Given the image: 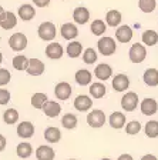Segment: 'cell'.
<instances>
[{"label": "cell", "mask_w": 158, "mask_h": 160, "mask_svg": "<svg viewBox=\"0 0 158 160\" xmlns=\"http://www.w3.org/2000/svg\"><path fill=\"white\" fill-rule=\"evenodd\" d=\"M97 47H98V52L103 56H111V54L115 53V50H117L115 40L108 36L101 37V39L98 40V43H97Z\"/></svg>", "instance_id": "cell-1"}, {"label": "cell", "mask_w": 158, "mask_h": 160, "mask_svg": "<svg viewBox=\"0 0 158 160\" xmlns=\"http://www.w3.org/2000/svg\"><path fill=\"white\" fill-rule=\"evenodd\" d=\"M37 34L41 40L44 42H51L57 34V30H56V26L51 23V22H44L39 26L37 29Z\"/></svg>", "instance_id": "cell-2"}, {"label": "cell", "mask_w": 158, "mask_h": 160, "mask_svg": "<svg viewBox=\"0 0 158 160\" xmlns=\"http://www.w3.org/2000/svg\"><path fill=\"white\" fill-rule=\"evenodd\" d=\"M128 56L132 63H141L147 57V50L141 43H134L128 52Z\"/></svg>", "instance_id": "cell-3"}, {"label": "cell", "mask_w": 158, "mask_h": 160, "mask_svg": "<svg viewBox=\"0 0 158 160\" xmlns=\"http://www.w3.org/2000/svg\"><path fill=\"white\" fill-rule=\"evenodd\" d=\"M87 123L90 127H94V129H98V127L104 126L105 123V114L103 110H91L89 114H87Z\"/></svg>", "instance_id": "cell-4"}, {"label": "cell", "mask_w": 158, "mask_h": 160, "mask_svg": "<svg viewBox=\"0 0 158 160\" xmlns=\"http://www.w3.org/2000/svg\"><path fill=\"white\" fill-rule=\"evenodd\" d=\"M138 106V96L134 92H127L121 99V107L125 112H134Z\"/></svg>", "instance_id": "cell-5"}, {"label": "cell", "mask_w": 158, "mask_h": 160, "mask_svg": "<svg viewBox=\"0 0 158 160\" xmlns=\"http://www.w3.org/2000/svg\"><path fill=\"white\" fill-rule=\"evenodd\" d=\"M9 46L14 52H22L23 49L27 47V37L23 33H14L9 39Z\"/></svg>", "instance_id": "cell-6"}, {"label": "cell", "mask_w": 158, "mask_h": 160, "mask_svg": "<svg viewBox=\"0 0 158 160\" xmlns=\"http://www.w3.org/2000/svg\"><path fill=\"white\" fill-rule=\"evenodd\" d=\"M140 110H141V113L144 114V116H152V114H155L158 112L157 100L151 99V97L144 99L141 102V104H140Z\"/></svg>", "instance_id": "cell-7"}, {"label": "cell", "mask_w": 158, "mask_h": 160, "mask_svg": "<svg viewBox=\"0 0 158 160\" xmlns=\"http://www.w3.org/2000/svg\"><path fill=\"white\" fill-rule=\"evenodd\" d=\"M71 92H73V87L67 82H60L54 87V94H56V97L59 100H67L71 96Z\"/></svg>", "instance_id": "cell-8"}, {"label": "cell", "mask_w": 158, "mask_h": 160, "mask_svg": "<svg viewBox=\"0 0 158 160\" xmlns=\"http://www.w3.org/2000/svg\"><path fill=\"white\" fill-rule=\"evenodd\" d=\"M17 24V19L14 16V13L12 12H3L0 14V27L4 30H10L13 29L14 26Z\"/></svg>", "instance_id": "cell-9"}, {"label": "cell", "mask_w": 158, "mask_h": 160, "mask_svg": "<svg viewBox=\"0 0 158 160\" xmlns=\"http://www.w3.org/2000/svg\"><path fill=\"white\" fill-rule=\"evenodd\" d=\"M93 106V100L87 94H79L74 100V107L79 112H89Z\"/></svg>", "instance_id": "cell-10"}, {"label": "cell", "mask_w": 158, "mask_h": 160, "mask_svg": "<svg viewBox=\"0 0 158 160\" xmlns=\"http://www.w3.org/2000/svg\"><path fill=\"white\" fill-rule=\"evenodd\" d=\"M26 70L30 76H40L44 72V63L40 59H29V66Z\"/></svg>", "instance_id": "cell-11"}, {"label": "cell", "mask_w": 158, "mask_h": 160, "mask_svg": "<svg viewBox=\"0 0 158 160\" xmlns=\"http://www.w3.org/2000/svg\"><path fill=\"white\" fill-rule=\"evenodd\" d=\"M34 134V124L31 122H22L17 126V136L22 139H30Z\"/></svg>", "instance_id": "cell-12"}, {"label": "cell", "mask_w": 158, "mask_h": 160, "mask_svg": "<svg viewBox=\"0 0 158 160\" xmlns=\"http://www.w3.org/2000/svg\"><path fill=\"white\" fill-rule=\"evenodd\" d=\"M41 110L44 112V114L47 117H57L61 113V106L57 102H54V100H47Z\"/></svg>", "instance_id": "cell-13"}, {"label": "cell", "mask_w": 158, "mask_h": 160, "mask_svg": "<svg viewBox=\"0 0 158 160\" xmlns=\"http://www.w3.org/2000/svg\"><path fill=\"white\" fill-rule=\"evenodd\" d=\"M60 33H61L63 39L66 40H74L79 36V29H77L76 24L73 23H64L60 29Z\"/></svg>", "instance_id": "cell-14"}, {"label": "cell", "mask_w": 158, "mask_h": 160, "mask_svg": "<svg viewBox=\"0 0 158 160\" xmlns=\"http://www.w3.org/2000/svg\"><path fill=\"white\" fill-rule=\"evenodd\" d=\"M111 74H113V69L107 63H101L98 66H96V69H94V76L98 80H104L105 82V80H108L111 77Z\"/></svg>", "instance_id": "cell-15"}, {"label": "cell", "mask_w": 158, "mask_h": 160, "mask_svg": "<svg viewBox=\"0 0 158 160\" xmlns=\"http://www.w3.org/2000/svg\"><path fill=\"white\" fill-rule=\"evenodd\" d=\"M115 39L118 40L120 43H128L132 39V29L130 26H120L115 32Z\"/></svg>", "instance_id": "cell-16"}, {"label": "cell", "mask_w": 158, "mask_h": 160, "mask_svg": "<svg viewBox=\"0 0 158 160\" xmlns=\"http://www.w3.org/2000/svg\"><path fill=\"white\" fill-rule=\"evenodd\" d=\"M113 87L117 92H124L130 87V79L125 74H117L113 77Z\"/></svg>", "instance_id": "cell-17"}, {"label": "cell", "mask_w": 158, "mask_h": 160, "mask_svg": "<svg viewBox=\"0 0 158 160\" xmlns=\"http://www.w3.org/2000/svg\"><path fill=\"white\" fill-rule=\"evenodd\" d=\"M73 19H74V22L79 24H86L87 22L90 20V12L89 9H86V7H76L74 9V12H73Z\"/></svg>", "instance_id": "cell-18"}, {"label": "cell", "mask_w": 158, "mask_h": 160, "mask_svg": "<svg viewBox=\"0 0 158 160\" xmlns=\"http://www.w3.org/2000/svg\"><path fill=\"white\" fill-rule=\"evenodd\" d=\"M64 53V49L60 43H50L46 47V56L53 60H59Z\"/></svg>", "instance_id": "cell-19"}, {"label": "cell", "mask_w": 158, "mask_h": 160, "mask_svg": "<svg viewBox=\"0 0 158 160\" xmlns=\"http://www.w3.org/2000/svg\"><path fill=\"white\" fill-rule=\"evenodd\" d=\"M108 123L113 129H122V127H125V114L121 112H114L110 116Z\"/></svg>", "instance_id": "cell-20"}, {"label": "cell", "mask_w": 158, "mask_h": 160, "mask_svg": "<svg viewBox=\"0 0 158 160\" xmlns=\"http://www.w3.org/2000/svg\"><path fill=\"white\" fill-rule=\"evenodd\" d=\"M36 157L37 160H54L56 153L50 146H39L36 150Z\"/></svg>", "instance_id": "cell-21"}, {"label": "cell", "mask_w": 158, "mask_h": 160, "mask_svg": "<svg viewBox=\"0 0 158 160\" xmlns=\"http://www.w3.org/2000/svg\"><path fill=\"white\" fill-rule=\"evenodd\" d=\"M91 80H93V74L90 70H87V69L77 70V73H76L77 84H80V86H87V84L91 83Z\"/></svg>", "instance_id": "cell-22"}, {"label": "cell", "mask_w": 158, "mask_h": 160, "mask_svg": "<svg viewBox=\"0 0 158 160\" xmlns=\"http://www.w3.org/2000/svg\"><path fill=\"white\" fill-rule=\"evenodd\" d=\"M36 16V9L31 4H22L19 9V17L24 22H30Z\"/></svg>", "instance_id": "cell-23"}, {"label": "cell", "mask_w": 158, "mask_h": 160, "mask_svg": "<svg viewBox=\"0 0 158 160\" xmlns=\"http://www.w3.org/2000/svg\"><path fill=\"white\" fill-rule=\"evenodd\" d=\"M44 139H46L49 143H57V142H60V139H61V132H60V129H57V127L50 126L44 130Z\"/></svg>", "instance_id": "cell-24"}, {"label": "cell", "mask_w": 158, "mask_h": 160, "mask_svg": "<svg viewBox=\"0 0 158 160\" xmlns=\"http://www.w3.org/2000/svg\"><path fill=\"white\" fill-rule=\"evenodd\" d=\"M142 79H144V83L147 84V86H158V70L157 69H147L144 72V76H142Z\"/></svg>", "instance_id": "cell-25"}, {"label": "cell", "mask_w": 158, "mask_h": 160, "mask_svg": "<svg viewBox=\"0 0 158 160\" xmlns=\"http://www.w3.org/2000/svg\"><path fill=\"white\" fill-rule=\"evenodd\" d=\"M120 23H121V13H120L118 10H110V12H107V14H105V24L107 26L115 27V26H118Z\"/></svg>", "instance_id": "cell-26"}, {"label": "cell", "mask_w": 158, "mask_h": 160, "mask_svg": "<svg viewBox=\"0 0 158 160\" xmlns=\"http://www.w3.org/2000/svg\"><path fill=\"white\" fill-rule=\"evenodd\" d=\"M16 153H17V156L22 157V159H27V157H30L31 153H33V147H31L30 143H27V142H22V143L17 144Z\"/></svg>", "instance_id": "cell-27"}, {"label": "cell", "mask_w": 158, "mask_h": 160, "mask_svg": "<svg viewBox=\"0 0 158 160\" xmlns=\"http://www.w3.org/2000/svg\"><path fill=\"white\" fill-rule=\"evenodd\" d=\"M77 123H79V120H77V116L76 114H73V113H67L63 116L61 119V124L64 129L67 130H73V129H76L77 127Z\"/></svg>", "instance_id": "cell-28"}, {"label": "cell", "mask_w": 158, "mask_h": 160, "mask_svg": "<svg viewBox=\"0 0 158 160\" xmlns=\"http://www.w3.org/2000/svg\"><path fill=\"white\" fill-rule=\"evenodd\" d=\"M142 43L147 46H155L158 43V33L155 30H145L142 33Z\"/></svg>", "instance_id": "cell-29"}, {"label": "cell", "mask_w": 158, "mask_h": 160, "mask_svg": "<svg viewBox=\"0 0 158 160\" xmlns=\"http://www.w3.org/2000/svg\"><path fill=\"white\" fill-rule=\"evenodd\" d=\"M105 86L103 83H100V82H97V83H93L91 86H90V94H91L94 99H101V97H104L105 94Z\"/></svg>", "instance_id": "cell-30"}, {"label": "cell", "mask_w": 158, "mask_h": 160, "mask_svg": "<svg viewBox=\"0 0 158 160\" xmlns=\"http://www.w3.org/2000/svg\"><path fill=\"white\" fill-rule=\"evenodd\" d=\"M81 52H83V44L80 43V42H71V43H69V46H67V54H69L70 57H73V59L79 57L80 54H81Z\"/></svg>", "instance_id": "cell-31"}, {"label": "cell", "mask_w": 158, "mask_h": 160, "mask_svg": "<svg viewBox=\"0 0 158 160\" xmlns=\"http://www.w3.org/2000/svg\"><path fill=\"white\" fill-rule=\"evenodd\" d=\"M144 132L147 134V137H151V139L158 137V122L157 120H150L148 123L145 124Z\"/></svg>", "instance_id": "cell-32"}, {"label": "cell", "mask_w": 158, "mask_h": 160, "mask_svg": "<svg viewBox=\"0 0 158 160\" xmlns=\"http://www.w3.org/2000/svg\"><path fill=\"white\" fill-rule=\"evenodd\" d=\"M47 100H49L47 94H44V93H34L33 96H31V106H33L34 109H43L44 103H46Z\"/></svg>", "instance_id": "cell-33"}, {"label": "cell", "mask_w": 158, "mask_h": 160, "mask_svg": "<svg viewBox=\"0 0 158 160\" xmlns=\"http://www.w3.org/2000/svg\"><path fill=\"white\" fill-rule=\"evenodd\" d=\"M27 66H29V59H27L26 56H23V54H17V56H14V59H13V67L16 70H19V72H22V70H26Z\"/></svg>", "instance_id": "cell-34"}, {"label": "cell", "mask_w": 158, "mask_h": 160, "mask_svg": "<svg viewBox=\"0 0 158 160\" xmlns=\"http://www.w3.org/2000/svg\"><path fill=\"white\" fill-rule=\"evenodd\" d=\"M91 33L94 34V36H101V34H104V32L107 30V24L103 22V20H100V19H97V20H94L91 23Z\"/></svg>", "instance_id": "cell-35"}, {"label": "cell", "mask_w": 158, "mask_h": 160, "mask_svg": "<svg viewBox=\"0 0 158 160\" xmlns=\"http://www.w3.org/2000/svg\"><path fill=\"white\" fill-rule=\"evenodd\" d=\"M3 120H4V123H7V124L17 123V120H19V112H17L16 109H7L3 114Z\"/></svg>", "instance_id": "cell-36"}, {"label": "cell", "mask_w": 158, "mask_h": 160, "mask_svg": "<svg viewBox=\"0 0 158 160\" xmlns=\"http://www.w3.org/2000/svg\"><path fill=\"white\" fill-rule=\"evenodd\" d=\"M83 62L86 64H93L97 62V53L96 50L89 47V49L84 50V53H83Z\"/></svg>", "instance_id": "cell-37"}, {"label": "cell", "mask_w": 158, "mask_h": 160, "mask_svg": "<svg viewBox=\"0 0 158 160\" xmlns=\"http://www.w3.org/2000/svg\"><path fill=\"white\" fill-rule=\"evenodd\" d=\"M138 6L144 13H152L157 6V0H140Z\"/></svg>", "instance_id": "cell-38"}, {"label": "cell", "mask_w": 158, "mask_h": 160, "mask_svg": "<svg viewBox=\"0 0 158 160\" xmlns=\"http://www.w3.org/2000/svg\"><path fill=\"white\" fill-rule=\"evenodd\" d=\"M140 130H141V123L137 122V120H132V122L127 123V126H125V132H127V134H131V136L138 134Z\"/></svg>", "instance_id": "cell-39"}, {"label": "cell", "mask_w": 158, "mask_h": 160, "mask_svg": "<svg viewBox=\"0 0 158 160\" xmlns=\"http://www.w3.org/2000/svg\"><path fill=\"white\" fill-rule=\"evenodd\" d=\"M10 79H12V74L7 69H0V86H6L10 83Z\"/></svg>", "instance_id": "cell-40"}, {"label": "cell", "mask_w": 158, "mask_h": 160, "mask_svg": "<svg viewBox=\"0 0 158 160\" xmlns=\"http://www.w3.org/2000/svg\"><path fill=\"white\" fill-rule=\"evenodd\" d=\"M10 102V92L6 89H0V106H4Z\"/></svg>", "instance_id": "cell-41"}, {"label": "cell", "mask_w": 158, "mask_h": 160, "mask_svg": "<svg viewBox=\"0 0 158 160\" xmlns=\"http://www.w3.org/2000/svg\"><path fill=\"white\" fill-rule=\"evenodd\" d=\"M33 3L36 4L37 7H46V6H49L50 0H33Z\"/></svg>", "instance_id": "cell-42"}, {"label": "cell", "mask_w": 158, "mask_h": 160, "mask_svg": "<svg viewBox=\"0 0 158 160\" xmlns=\"http://www.w3.org/2000/svg\"><path fill=\"white\" fill-rule=\"evenodd\" d=\"M6 144H7V140L3 134H0V152H3L6 149Z\"/></svg>", "instance_id": "cell-43"}, {"label": "cell", "mask_w": 158, "mask_h": 160, "mask_svg": "<svg viewBox=\"0 0 158 160\" xmlns=\"http://www.w3.org/2000/svg\"><path fill=\"white\" fill-rule=\"evenodd\" d=\"M117 160H134V159H132V156H131V154H128V153H124V154H121V156H120Z\"/></svg>", "instance_id": "cell-44"}, {"label": "cell", "mask_w": 158, "mask_h": 160, "mask_svg": "<svg viewBox=\"0 0 158 160\" xmlns=\"http://www.w3.org/2000/svg\"><path fill=\"white\" fill-rule=\"evenodd\" d=\"M141 160H158L154 154H145V156L141 157Z\"/></svg>", "instance_id": "cell-45"}, {"label": "cell", "mask_w": 158, "mask_h": 160, "mask_svg": "<svg viewBox=\"0 0 158 160\" xmlns=\"http://www.w3.org/2000/svg\"><path fill=\"white\" fill-rule=\"evenodd\" d=\"M3 62V54H2V52H0V63Z\"/></svg>", "instance_id": "cell-46"}, {"label": "cell", "mask_w": 158, "mask_h": 160, "mask_svg": "<svg viewBox=\"0 0 158 160\" xmlns=\"http://www.w3.org/2000/svg\"><path fill=\"white\" fill-rule=\"evenodd\" d=\"M100 160H111L110 157H103V159H100Z\"/></svg>", "instance_id": "cell-47"}, {"label": "cell", "mask_w": 158, "mask_h": 160, "mask_svg": "<svg viewBox=\"0 0 158 160\" xmlns=\"http://www.w3.org/2000/svg\"><path fill=\"white\" fill-rule=\"evenodd\" d=\"M3 12H4V10H3V7H2V6H0V14H2V13H3Z\"/></svg>", "instance_id": "cell-48"}, {"label": "cell", "mask_w": 158, "mask_h": 160, "mask_svg": "<svg viewBox=\"0 0 158 160\" xmlns=\"http://www.w3.org/2000/svg\"><path fill=\"white\" fill-rule=\"evenodd\" d=\"M69 160H77V159H69Z\"/></svg>", "instance_id": "cell-49"}]
</instances>
